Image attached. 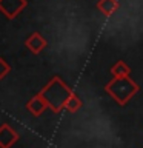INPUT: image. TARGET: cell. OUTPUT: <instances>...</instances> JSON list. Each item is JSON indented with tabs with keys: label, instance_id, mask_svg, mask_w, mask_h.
Masks as SVG:
<instances>
[{
	"label": "cell",
	"instance_id": "obj_1",
	"mask_svg": "<svg viewBox=\"0 0 143 148\" xmlns=\"http://www.w3.org/2000/svg\"><path fill=\"white\" fill-rule=\"evenodd\" d=\"M40 94L45 97L46 102H48L49 108L52 110L54 113H59L62 108H65V103H66V100L74 94V91L65 85L59 76H54L49 80L48 85L40 91Z\"/></svg>",
	"mask_w": 143,
	"mask_h": 148
},
{
	"label": "cell",
	"instance_id": "obj_2",
	"mask_svg": "<svg viewBox=\"0 0 143 148\" xmlns=\"http://www.w3.org/2000/svg\"><path fill=\"white\" fill-rule=\"evenodd\" d=\"M105 90L112 99H115L118 105H126L129 99L138 91V85L134 83L129 79V76H123V77H114L105 86Z\"/></svg>",
	"mask_w": 143,
	"mask_h": 148
},
{
	"label": "cell",
	"instance_id": "obj_3",
	"mask_svg": "<svg viewBox=\"0 0 143 148\" xmlns=\"http://www.w3.org/2000/svg\"><path fill=\"white\" fill-rule=\"evenodd\" d=\"M26 0H0V11L5 14V17L12 20L26 8Z\"/></svg>",
	"mask_w": 143,
	"mask_h": 148
},
{
	"label": "cell",
	"instance_id": "obj_4",
	"mask_svg": "<svg viewBox=\"0 0 143 148\" xmlns=\"http://www.w3.org/2000/svg\"><path fill=\"white\" fill-rule=\"evenodd\" d=\"M18 140V134L11 128V125H0V148H11Z\"/></svg>",
	"mask_w": 143,
	"mask_h": 148
},
{
	"label": "cell",
	"instance_id": "obj_5",
	"mask_svg": "<svg viewBox=\"0 0 143 148\" xmlns=\"http://www.w3.org/2000/svg\"><path fill=\"white\" fill-rule=\"evenodd\" d=\"M46 45H48L46 43V39L40 34V32H32L25 42V46L32 54H39L40 51H43L46 48Z\"/></svg>",
	"mask_w": 143,
	"mask_h": 148
},
{
	"label": "cell",
	"instance_id": "obj_6",
	"mask_svg": "<svg viewBox=\"0 0 143 148\" xmlns=\"http://www.w3.org/2000/svg\"><path fill=\"white\" fill-rule=\"evenodd\" d=\"M46 108H48V102L45 100V97L42 96L40 92H39V94H35V96L26 103V110L29 111L32 116H35V117H37V116H40Z\"/></svg>",
	"mask_w": 143,
	"mask_h": 148
},
{
	"label": "cell",
	"instance_id": "obj_7",
	"mask_svg": "<svg viewBox=\"0 0 143 148\" xmlns=\"http://www.w3.org/2000/svg\"><path fill=\"white\" fill-rule=\"evenodd\" d=\"M97 9L105 16H112L118 9V2L117 0H100L97 2Z\"/></svg>",
	"mask_w": 143,
	"mask_h": 148
},
{
	"label": "cell",
	"instance_id": "obj_8",
	"mask_svg": "<svg viewBox=\"0 0 143 148\" xmlns=\"http://www.w3.org/2000/svg\"><path fill=\"white\" fill-rule=\"evenodd\" d=\"M129 73H131V69L126 63L123 62V60H118L117 63L114 65L112 68H111V74H112L114 77H123V76H129Z\"/></svg>",
	"mask_w": 143,
	"mask_h": 148
},
{
	"label": "cell",
	"instance_id": "obj_9",
	"mask_svg": "<svg viewBox=\"0 0 143 148\" xmlns=\"http://www.w3.org/2000/svg\"><path fill=\"white\" fill-rule=\"evenodd\" d=\"M80 106H82V100H80V97H78L76 92H74V94L66 100V103H65V108H66L68 111H71V113L77 111Z\"/></svg>",
	"mask_w": 143,
	"mask_h": 148
},
{
	"label": "cell",
	"instance_id": "obj_10",
	"mask_svg": "<svg viewBox=\"0 0 143 148\" xmlns=\"http://www.w3.org/2000/svg\"><path fill=\"white\" fill-rule=\"evenodd\" d=\"M9 71H11V66H9V63L6 62L5 59L0 57V79H3V77H6Z\"/></svg>",
	"mask_w": 143,
	"mask_h": 148
}]
</instances>
